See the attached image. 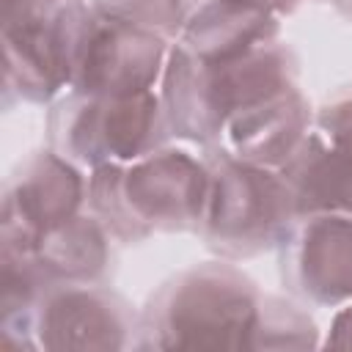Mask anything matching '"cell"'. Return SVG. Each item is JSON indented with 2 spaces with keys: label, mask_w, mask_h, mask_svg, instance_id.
<instances>
[{
  "label": "cell",
  "mask_w": 352,
  "mask_h": 352,
  "mask_svg": "<svg viewBox=\"0 0 352 352\" xmlns=\"http://www.w3.org/2000/svg\"><path fill=\"white\" fill-rule=\"evenodd\" d=\"M168 126L154 91L135 96H88L72 91L50 118L52 148L80 165L132 162L160 146Z\"/></svg>",
  "instance_id": "5"
},
{
  "label": "cell",
  "mask_w": 352,
  "mask_h": 352,
  "mask_svg": "<svg viewBox=\"0 0 352 352\" xmlns=\"http://www.w3.org/2000/svg\"><path fill=\"white\" fill-rule=\"evenodd\" d=\"M280 170L292 187L297 217L352 214V146L330 143L314 129Z\"/></svg>",
  "instance_id": "12"
},
{
  "label": "cell",
  "mask_w": 352,
  "mask_h": 352,
  "mask_svg": "<svg viewBox=\"0 0 352 352\" xmlns=\"http://www.w3.org/2000/svg\"><path fill=\"white\" fill-rule=\"evenodd\" d=\"M88 16L85 0H3L6 85L30 102L72 85Z\"/></svg>",
  "instance_id": "4"
},
{
  "label": "cell",
  "mask_w": 352,
  "mask_h": 352,
  "mask_svg": "<svg viewBox=\"0 0 352 352\" xmlns=\"http://www.w3.org/2000/svg\"><path fill=\"white\" fill-rule=\"evenodd\" d=\"M275 11L256 0H214L179 28V44L201 60H231L272 44Z\"/></svg>",
  "instance_id": "11"
},
{
  "label": "cell",
  "mask_w": 352,
  "mask_h": 352,
  "mask_svg": "<svg viewBox=\"0 0 352 352\" xmlns=\"http://www.w3.org/2000/svg\"><path fill=\"white\" fill-rule=\"evenodd\" d=\"M261 294L228 264L182 272L151 300L140 333L146 346H253Z\"/></svg>",
  "instance_id": "2"
},
{
  "label": "cell",
  "mask_w": 352,
  "mask_h": 352,
  "mask_svg": "<svg viewBox=\"0 0 352 352\" xmlns=\"http://www.w3.org/2000/svg\"><path fill=\"white\" fill-rule=\"evenodd\" d=\"M336 6H338L346 16H352V0H336Z\"/></svg>",
  "instance_id": "19"
},
{
  "label": "cell",
  "mask_w": 352,
  "mask_h": 352,
  "mask_svg": "<svg viewBox=\"0 0 352 352\" xmlns=\"http://www.w3.org/2000/svg\"><path fill=\"white\" fill-rule=\"evenodd\" d=\"M36 308V344L47 349H118L135 330L124 300L88 283H52Z\"/></svg>",
  "instance_id": "9"
},
{
  "label": "cell",
  "mask_w": 352,
  "mask_h": 352,
  "mask_svg": "<svg viewBox=\"0 0 352 352\" xmlns=\"http://www.w3.org/2000/svg\"><path fill=\"white\" fill-rule=\"evenodd\" d=\"M85 198L82 173L58 151H41L14 176L3 201V250L28 256L36 242L77 217Z\"/></svg>",
  "instance_id": "7"
},
{
  "label": "cell",
  "mask_w": 352,
  "mask_h": 352,
  "mask_svg": "<svg viewBox=\"0 0 352 352\" xmlns=\"http://www.w3.org/2000/svg\"><path fill=\"white\" fill-rule=\"evenodd\" d=\"M201 217L204 239L226 258H245L283 242L297 220L292 187L278 168L217 151Z\"/></svg>",
  "instance_id": "3"
},
{
  "label": "cell",
  "mask_w": 352,
  "mask_h": 352,
  "mask_svg": "<svg viewBox=\"0 0 352 352\" xmlns=\"http://www.w3.org/2000/svg\"><path fill=\"white\" fill-rule=\"evenodd\" d=\"M256 3H264V6L272 8V11H292V8L300 6L302 0H256Z\"/></svg>",
  "instance_id": "18"
},
{
  "label": "cell",
  "mask_w": 352,
  "mask_h": 352,
  "mask_svg": "<svg viewBox=\"0 0 352 352\" xmlns=\"http://www.w3.org/2000/svg\"><path fill=\"white\" fill-rule=\"evenodd\" d=\"M85 6L94 14L124 19L132 25H143V28H151L160 33L179 30L170 0H85Z\"/></svg>",
  "instance_id": "15"
},
{
  "label": "cell",
  "mask_w": 352,
  "mask_h": 352,
  "mask_svg": "<svg viewBox=\"0 0 352 352\" xmlns=\"http://www.w3.org/2000/svg\"><path fill=\"white\" fill-rule=\"evenodd\" d=\"M308 132V104L294 88L226 121L217 138V151L280 170L294 157Z\"/></svg>",
  "instance_id": "10"
},
{
  "label": "cell",
  "mask_w": 352,
  "mask_h": 352,
  "mask_svg": "<svg viewBox=\"0 0 352 352\" xmlns=\"http://www.w3.org/2000/svg\"><path fill=\"white\" fill-rule=\"evenodd\" d=\"M272 336H278L275 346H311L314 324L280 300H261V316L253 346H272Z\"/></svg>",
  "instance_id": "14"
},
{
  "label": "cell",
  "mask_w": 352,
  "mask_h": 352,
  "mask_svg": "<svg viewBox=\"0 0 352 352\" xmlns=\"http://www.w3.org/2000/svg\"><path fill=\"white\" fill-rule=\"evenodd\" d=\"M327 344H333V346H352V305L344 308V311L336 316L333 333H330Z\"/></svg>",
  "instance_id": "16"
},
{
  "label": "cell",
  "mask_w": 352,
  "mask_h": 352,
  "mask_svg": "<svg viewBox=\"0 0 352 352\" xmlns=\"http://www.w3.org/2000/svg\"><path fill=\"white\" fill-rule=\"evenodd\" d=\"M209 3H214V0H170V8H173V16H176L179 28H182L192 14H198L204 6H209Z\"/></svg>",
  "instance_id": "17"
},
{
  "label": "cell",
  "mask_w": 352,
  "mask_h": 352,
  "mask_svg": "<svg viewBox=\"0 0 352 352\" xmlns=\"http://www.w3.org/2000/svg\"><path fill=\"white\" fill-rule=\"evenodd\" d=\"M289 286L322 305L352 300V214H302L283 236Z\"/></svg>",
  "instance_id": "8"
},
{
  "label": "cell",
  "mask_w": 352,
  "mask_h": 352,
  "mask_svg": "<svg viewBox=\"0 0 352 352\" xmlns=\"http://www.w3.org/2000/svg\"><path fill=\"white\" fill-rule=\"evenodd\" d=\"M168 52L160 30L91 11L69 88L88 96L151 91L160 72H165Z\"/></svg>",
  "instance_id": "6"
},
{
  "label": "cell",
  "mask_w": 352,
  "mask_h": 352,
  "mask_svg": "<svg viewBox=\"0 0 352 352\" xmlns=\"http://www.w3.org/2000/svg\"><path fill=\"white\" fill-rule=\"evenodd\" d=\"M212 170L179 148H154L126 168L107 162L94 168L88 204L94 217L118 239L138 242L151 231L198 228Z\"/></svg>",
  "instance_id": "1"
},
{
  "label": "cell",
  "mask_w": 352,
  "mask_h": 352,
  "mask_svg": "<svg viewBox=\"0 0 352 352\" xmlns=\"http://www.w3.org/2000/svg\"><path fill=\"white\" fill-rule=\"evenodd\" d=\"M107 234L99 217L77 214L47 231L28 258L50 283H91L107 267Z\"/></svg>",
  "instance_id": "13"
}]
</instances>
